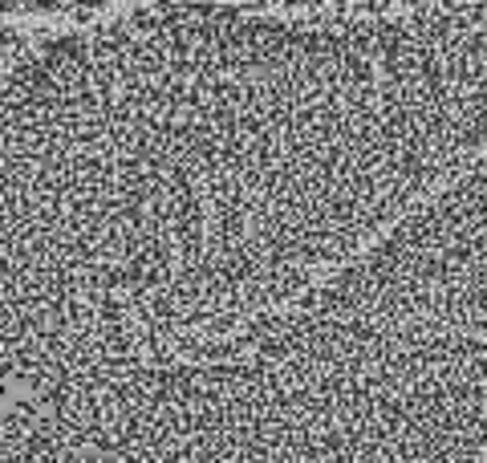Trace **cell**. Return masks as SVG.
I'll list each match as a JSON object with an SVG mask.
<instances>
[{"label": "cell", "instance_id": "obj_1", "mask_svg": "<svg viewBox=\"0 0 487 463\" xmlns=\"http://www.w3.org/2000/svg\"><path fill=\"white\" fill-rule=\"evenodd\" d=\"M487 146V0H134L4 41V374L219 337Z\"/></svg>", "mask_w": 487, "mask_h": 463}, {"label": "cell", "instance_id": "obj_3", "mask_svg": "<svg viewBox=\"0 0 487 463\" xmlns=\"http://www.w3.org/2000/svg\"><path fill=\"white\" fill-rule=\"evenodd\" d=\"M134 0H4L8 29H61L110 17ZM277 4H341V0H277Z\"/></svg>", "mask_w": 487, "mask_h": 463}, {"label": "cell", "instance_id": "obj_2", "mask_svg": "<svg viewBox=\"0 0 487 463\" xmlns=\"http://www.w3.org/2000/svg\"><path fill=\"white\" fill-rule=\"evenodd\" d=\"M4 390V463H487V309L370 313L313 293Z\"/></svg>", "mask_w": 487, "mask_h": 463}]
</instances>
